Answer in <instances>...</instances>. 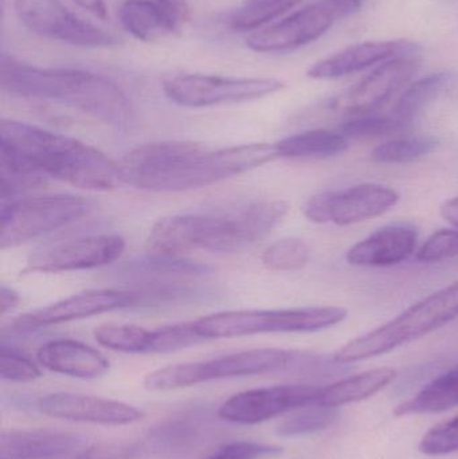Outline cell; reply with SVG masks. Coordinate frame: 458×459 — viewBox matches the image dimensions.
<instances>
[{"label":"cell","instance_id":"8d00e7d4","mask_svg":"<svg viewBox=\"0 0 458 459\" xmlns=\"http://www.w3.org/2000/svg\"><path fill=\"white\" fill-rule=\"evenodd\" d=\"M458 255V230H440L417 251V261L435 264Z\"/></svg>","mask_w":458,"mask_h":459},{"label":"cell","instance_id":"4316f807","mask_svg":"<svg viewBox=\"0 0 458 459\" xmlns=\"http://www.w3.org/2000/svg\"><path fill=\"white\" fill-rule=\"evenodd\" d=\"M198 417H180L153 428L147 437V445L155 452H182L199 441L202 423Z\"/></svg>","mask_w":458,"mask_h":459},{"label":"cell","instance_id":"e575fe53","mask_svg":"<svg viewBox=\"0 0 458 459\" xmlns=\"http://www.w3.org/2000/svg\"><path fill=\"white\" fill-rule=\"evenodd\" d=\"M42 377L39 367L13 348H0V377L4 382L30 383Z\"/></svg>","mask_w":458,"mask_h":459},{"label":"cell","instance_id":"7c38bea8","mask_svg":"<svg viewBox=\"0 0 458 459\" xmlns=\"http://www.w3.org/2000/svg\"><path fill=\"white\" fill-rule=\"evenodd\" d=\"M320 393L322 387L307 385L255 388L229 398L218 410V417L236 425H257L301 407L316 404Z\"/></svg>","mask_w":458,"mask_h":459},{"label":"cell","instance_id":"6da1fadb","mask_svg":"<svg viewBox=\"0 0 458 459\" xmlns=\"http://www.w3.org/2000/svg\"><path fill=\"white\" fill-rule=\"evenodd\" d=\"M279 158L276 144L212 150L191 142L140 145L121 159V179L139 190L180 193L238 177Z\"/></svg>","mask_w":458,"mask_h":459},{"label":"cell","instance_id":"d4e9b609","mask_svg":"<svg viewBox=\"0 0 458 459\" xmlns=\"http://www.w3.org/2000/svg\"><path fill=\"white\" fill-rule=\"evenodd\" d=\"M349 148V139L339 132L314 129L292 134L276 143L279 158L327 159L341 155Z\"/></svg>","mask_w":458,"mask_h":459},{"label":"cell","instance_id":"f35d334b","mask_svg":"<svg viewBox=\"0 0 458 459\" xmlns=\"http://www.w3.org/2000/svg\"><path fill=\"white\" fill-rule=\"evenodd\" d=\"M367 0H320L333 19L346 18L362 10Z\"/></svg>","mask_w":458,"mask_h":459},{"label":"cell","instance_id":"d6986e66","mask_svg":"<svg viewBox=\"0 0 458 459\" xmlns=\"http://www.w3.org/2000/svg\"><path fill=\"white\" fill-rule=\"evenodd\" d=\"M417 243L419 231L413 226H386L352 246L347 253V262L354 266H394L416 253Z\"/></svg>","mask_w":458,"mask_h":459},{"label":"cell","instance_id":"277c9868","mask_svg":"<svg viewBox=\"0 0 458 459\" xmlns=\"http://www.w3.org/2000/svg\"><path fill=\"white\" fill-rule=\"evenodd\" d=\"M0 86L22 99L58 102L116 128H128L134 109L125 91L104 75L78 69L32 66L3 54Z\"/></svg>","mask_w":458,"mask_h":459},{"label":"cell","instance_id":"74e56055","mask_svg":"<svg viewBox=\"0 0 458 459\" xmlns=\"http://www.w3.org/2000/svg\"><path fill=\"white\" fill-rule=\"evenodd\" d=\"M281 449L260 442L239 441L225 445L209 459H263L280 455Z\"/></svg>","mask_w":458,"mask_h":459},{"label":"cell","instance_id":"7402d4cb","mask_svg":"<svg viewBox=\"0 0 458 459\" xmlns=\"http://www.w3.org/2000/svg\"><path fill=\"white\" fill-rule=\"evenodd\" d=\"M118 16L124 29L142 42L163 39L179 26L164 8L151 0H125Z\"/></svg>","mask_w":458,"mask_h":459},{"label":"cell","instance_id":"8fae6325","mask_svg":"<svg viewBox=\"0 0 458 459\" xmlns=\"http://www.w3.org/2000/svg\"><path fill=\"white\" fill-rule=\"evenodd\" d=\"M400 201L392 188L376 183L354 186L341 191H324L312 196L304 215L311 222L354 225L389 212Z\"/></svg>","mask_w":458,"mask_h":459},{"label":"cell","instance_id":"30bf717a","mask_svg":"<svg viewBox=\"0 0 458 459\" xmlns=\"http://www.w3.org/2000/svg\"><path fill=\"white\" fill-rule=\"evenodd\" d=\"M15 13L32 34L81 48H110L115 35L65 7L59 0H15Z\"/></svg>","mask_w":458,"mask_h":459},{"label":"cell","instance_id":"f1b7e54d","mask_svg":"<svg viewBox=\"0 0 458 459\" xmlns=\"http://www.w3.org/2000/svg\"><path fill=\"white\" fill-rule=\"evenodd\" d=\"M94 339L108 350L124 353H152L153 329L129 324H108L94 329Z\"/></svg>","mask_w":458,"mask_h":459},{"label":"cell","instance_id":"7bdbcfd3","mask_svg":"<svg viewBox=\"0 0 458 459\" xmlns=\"http://www.w3.org/2000/svg\"><path fill=\"white\" fill-rule=\"evenodd\" d=\"M441 217L458 230V196L449 199L440 209Z\"/></svg>","mask_w":458,"mask_h":459},{"label":"cell","instance_id":"1f68e13d","mask_svg":"<svg viewBox=\"0 0 458 459\" xmlns=\"http://www.w3.org/2000/svg\"><path fill=\"white\" fill-rule=\"evenodd\" d=\"M311 258L309 246L298 238L277 240L264 250L261 261L266 269L274 272H293L308 264Z\"/></svg>","mask_w":458,"mask_h":459},{"label":"cell","instance_id":"b9f144b4","mask_svg":"<svg viewBox=\"0 0 458 459\" xmlns=\"http://www.w3.org/2000/svg\"><path fill=\"white\" fill-rule=\"evenodd\" d=\"M75 4L91 13L96 18L105 21L108 16V8L105 0H73Z\"/></svg>","mask_w":458,"mask_h":459},{"label":"cell","instance_id":"83f0119b","mask_svg":"<svg viewBox=\"0 0 458 459\" xmlns=\"http://www.w3.org/2000/svg\"><path fill=\"white\" fill-rule=\"evenodd\" d=\"M212 272L207 264L198 262L183 261L179 258H153L142 262H134L125 269L126 274L144 277L148 282L153 281L186 280V278L202 277Z\"/></svg>","mask_w":458,"mask_h":459},{"label":"cell","instance_id":"60d3db41","mask_svg":"<svg viewBox=\"0 0 458 459\" xmlns=\"http://www.w3.org/2000/svg\"><path fill=\"white\" fill-rule=\"evenodd\" d=\"M19 299L21 297L13 289L3 285L0 288V315L4 316L5 313L13 310L19 304Z\"/></svg>","mask_w":458,"mask_h":459},{"label":"cell","instance_id":"52a82bcc","mask_svg":"<svg viewBox=\"0 0 458 459\" xmlns=\"http://www.w3.org/2000/svg\"><path fill=\"white\" fill-rule=\"evenodd\" d=\"M298 353L277 348L242 351L212 360L172 364L145 377L144 387L151 391H171L212 380L268 374L293 366Z\"/></svg>","mask_w":458,"mask_h":459},{"label":"cell","instance_id":"2e32d148","mask_svg":"<svg viewBox=\"0 0 458 459\" xmlns=\"http://www.w3.org/2000/svg\"><path fill=\"white\" fill-rule=\"evenodd\" d=\"M419 67L417 56L389 59L350 89L336 102V107L352 116L371 115L400 91L414 77Z\"/></svg>","mask_w":458,"mask_h":459},{"label":"cell","instance_id":"f546056e","mask_svg":"<svg viewBox=\"0 0 458 459\" xmlns=\"http://www.w3.org/2000/svg\"><path fill=\"white\" fill-rule=\"evenodd\" d=\"M338 407L309 404L290 412L277 426V434L281 437H301L317 433L331 428L338 420Z\"/></svg>","mask_w":458,"mask_h":459},{"label":"cell","instance_id":"5b68a950","mask_svg":"<svg viewBox=\"0 0 458 459\" xmlns=\"http://www.w3.org/2000/svg\"><path fill=\"white\" fill-rule=\"evenodd\" d=\"M458 316V281L430 294L379 328L347 342L333 356L339 364L367 360L421 339Z\"/></svg>","mask_w":458,"mask_h":459},{"label":"cell","instance_id":"e0dca14e","mask_svg":"<svg viewBox=\"0 0 458 459\" xmlns=\"http://www.w3.org/2000/svg\"><path fill=\"white\" fill-rule=\"evenodd\" d=\"M335 19L322 3L308 5L288 18L252 32L246 45L257 53L293 50L319 39L330 30Z\"/></svg>","mask_w":458,"mask_h":459},{"label":"cell","instance_id":"d590c367","mask_svg":"<svg viewBox=\"0 0 458 459\" xmlns=\"http://www.w3.org/2000/svg\"><path fill=\"white\" fill-rule=\"evenodd\" d=\"M427 455H445L458 452V415L430 429L419 444Z\"/></svg>","mask_w":458,"mask_h":459},{"label":"cell","instance_id":"44dd1931","mask_svg":"<svg viewBox=\"0 0 458 459\" xmlns=\"http://www.w3.org/2000/svg\"><path fill=\"white\" fill-rule=\"evenodd\" d=\"M83 437L53 430H10L0 437V459H53L77 452Z\"/></svg>","mask_w":458,"mask_h":459},{"label":"cell","instance_id":"836d02e7","mask_svg":"<svg viewBox=\"0 0 458 459\" xmlns=\"http://www.w3.org/2000/svg\"><path fill=\"white\" fill-rule=\"evenodd\" d=\"M405 128V124L395 120L393 116L382 117V116L363 115L344 123L341 126V134H343L347 139H373V137L385 136Z\"/></svg>","mask_w":458,"mask_h":459},{"label":"cell","instance_id":"4fadbf2b","mask_svg":"<svg viewBox=\"0 0 458 459\" xmlns=\"http://www.w3.org/2000/svg\"><path fill=\"white\" fill-rule=\"evenodd\" d=\"M125 239L117 234L89 235L54 243L27 259L26 273H64L94 269L120 258Z\"/></svg>","mask_w":458,"mask_h":459},{"label":"cell","instance_id":"ac0fdd59","mask_svg":"<svg viewBox=\"0 0 458 459\" xmlns=\"http://www.w3.org/2000/svg\"><path fill=\"white\" fill-rule=\"evenodd\" d=\"M419 51V46L409 40L357 43L316 62L307 74L315 80H335L362 72L379 62L398 56H417Z\"/></svg>","mask_w":458,"mask_h":459},{"label":"cell","instance_id":"7a4b0ae2","mask_svg":"<svg viewBox=\"0 0 458 459\" xmlns=\"http://www.w3.org/2000/svg\"><path fill=\"white\" fill-rule=\"evenodd\" d=\"M0 161L88 191H109L120 167L91 145L15 120L0 121Z\"/></svg>","mask_w":458,"mask_h":459},{"label":"cell","instance_id":"ee69618b","mask_svg":"<svg viewBox=\"0 0 458 459\" xmlns=\"http://www.w3.org/2000/svg\"><path fill=\"white\" fill-rule=\"evenodd\" d=\"M265 2V0H244V5L257 4V3Z\"/></svg>","mask_w":458,"mask_h":459},{"label":"cell","instance_id":"cb8c5ba5","mask_svg":"<svg viewBox=\"0 0 458 459\" xmlns=\"http://www.w3.org/2000/svg\"><path fill=\"white\" fill-rule=\"evenodd\" d=\"M458 406V366L440 375L395 409L397 417L440 414Z\"/></svg>","mask_w":458,"mask_h":459},{"label":"cell","instance_id":"ba28073f","mask_svg":"<svg viewBox=\"0 0 458 459\" xmlns=\"http://www.w3.org/2000/svg\"><path fill=\"white\" fill-rule=\"evenodd\" d=\"M91 202L72 194L16 198L0 204V247H16L88 214Z\"/></svg>","mask_w":458,"mask_h":459},{"label":"cell","instance_id":"9a60e30c","mask_svg":"<svg viewBox=\"0 0 458 459\" xmlns=\"http://www.w3.org/2000/svg\"><path fill=\"white\" fill-rule=\"evenodd\" d=\"M37 409L48 417L101 426L134 425L145 412L132 404L101 396L56 393L38 399Z\"/></svg>","mask_w":458,"mask_h":459},{"label":"cell","instance_id":"ab89813d","mask_svg":"<svg viewBox=\"0 0 458 459\" xmlns=\"http://www.w3.org/2000/svg\"><path fill=\"white\" fill-rule=\"evenodd\" d=\"M161 8L167 11L177 23L186 19L187 15V4L186 0H155Z\"/></svg>","mask_w":458,"mask_h":459},{"label":"cell","instance_id":"d6a6232c","mask_svg":"<svg viewBox=\"0 0 458 459\" xmlns=\"http://www.w3.org/2000/svg\"><path fill=\"white\" fill-rule=\"evenodd\" d=\"M300 0H265L244 5L231 15L229 24L237 31H255L295 7Z\"/></svg>","mask_w":458,"mask_h":459},{"label":"cell","instance_id":"484cf974","mask_svg":"<svg viewBox=\"0 0 458 459\" xmlns=\"http://www.w3.org/2000/svg\"><path fill=\"white\" fill-rule=\"evenodd\" d=\"M452 80L454 77L449 73H435L417 81L398 100L393 109V117L408 126L416 116L451 85Z\"/></svg>","mask_w":458,"mask_h":459},{"label":"cell","instance_id":"8992f818","mask_svg":"<svg viewBox=\"0 0 458 459\" xmlns=\"http://www.w3.org/2000/svg\"><path fill=\"white\" fill-rule=\"evenodd\" d=\"M346 317L347 310L339 307L228 310L193 321V326L196 334L206 342L260 333L317 332L341 324Z\"/></svg>","mask_w":458,"mask_h":459},{"label":"cell","instance_id":"ffe728a7","mask_svg":"<svg viewBox=\"0 0 458 459\" xmlns=\"http://www.w3.org/2000/svg\"><path fill=\"white\" fill-rule=\"evenodd\" d=\"M40 366L75 379L91 380L109 372L110 363L91 345L70 339L51 340L38 350Z\"/></svg>","mask_w":458,"mask_h":459},{"label":"cell","instance_id":"603a6c76","mask_svg":"<svg viewBox=\"0 0 458 459\" xmlns=\"http://www.w3.org/2000/svg\"><path fill=\"white\" fill-rule=\"evenodd\" d=\"M395 377L397 371L394 368L384 367L339 380L327 387H322L316 404L341 407L344 404L365 401L394 382Z\"/></svg>","mask_w":458,"mask_h":459},{"label":"cell","instance_id":"5bb4252c","mask_svg":"<svg viewBox=\"0 0 458 459\" xmlns=\"http://www.w3.org/2000/svg\"><path fill=\"white\" fill-rule=\"evenodd\" d=\"M132 307H137L136 291L97 289L74 294L56 304L23 313L13 320V329L18 333H31L48 326Z\"/></svg>","mask_w":458,"mask_h":459},{"label":"cell","instance_id":"3957f363","mask_svg":"<svg viewBox=\"0 0 458 459\" xmlns=\"http://www.w3.org/2000/svg\"><path fill=\"white\" fill-rule=\"evenodd\" d=\"M288 210L285 202L261 201L220 214L172 215L152 226L145 248L153 258H177L193 250H242L265 238Z\"/></svg>","mask_w":458,"mask_h":459},{"label":"cell","instance_id":"4dcf8cb0","mask_svg":"<svg viewBox=\"0 0 458 459\" xmlns=\"http://www.w3.org/2000/svg\"><path fill=\"white\" fill-rule=\"evenodd\" d=\"M437 145L438 140L435 137H401L378 145L371 152V159L382 164L411 163L430 155Z\"/></svg>","mask_w":458,"mask_h":459},{"label":"cell","instance_id":"9c48e42d","mask_svg":"<svg viewBox=\"0 0 458 459\" xmlns=\"http://www.w3.org/2000/svg\"><path fill=\"white\" fill-rule=\"evenodd\" d=\"M285 88L273 78H234L210 74H177L164 81L163 91L174 104L186 108L238 104L271 96Z\"/></svg>","mask_w":458,"mask_h":459}]
</instances>
